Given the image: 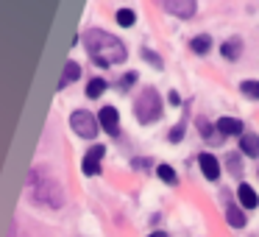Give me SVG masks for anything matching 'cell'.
<instances>
[{"instance_id": "4", "label": "cell", "mask_w": 259, "mask_h": 237, "mask_svg": "<svg viewBox=\"0 0 259 237\" xmlns=\"http://www.w3.org/2000/svg\"><path fill=\"white\" fill-rule=\"evenodd\" d=\"M70 126H73V131L78 137H84V140H92V137L98 134V120L92 117L90 112H73V117H70Z\"/></svg>"}, {"instance_id": "3", "label": "cell", "mask_w": 259, "mask_h": 237, "mask_svg": "<svg viewBox=\"0 0 259 237\" xmlns=\"http://www.w3.org/2000/svg\"><path fill=\"white\" fill-rule=\"evenodd\" d=\"M36 184H39V190H31L36 201H42V204L48 201L51 207H62V190H59L56 181L53 179H36V173H31L28 187H36Z\"/></svg>"}, {"instance_id": "12", "label": "cell", "mask_w": 259, "mask_h": 237, "mask_svg": "<svg viewBox=\"0 0 259 237\" xmlns=\"http://www.w3.org/2000/svg\"><path fill=\"white\" fill-rule=\"evenodd\" d=\"M220 51H223L226 59H237V56H240V51H242V42L240 40H229V42L220 45Z\"/></svg>"}, {"instance_id": "19", "label": "cell", "mask_w": 259, "mask_h": 237, "mask_svg": "<svg viewBox=\"0 0 259 237\" xmlns=\"http://www.w3.org/2000/svg\"><path fill=\"white\" fill-rule=\"evenodd\" d=\"M81 170H84L87 176H98V173H101V162H95V159L84 156V165H81Z\"/></svg>"}, {"instance_id": "11", "label": "cell", "mask_w": 259, "mask_h": 237, "mask_svg": "<svg viewBox=\"0 0 259 237\" xmlns=\"http://www.w3.org/2000/svg\"><path fill=\"white\" fill-rule=\"evenodd\" d=\"M226 220H229L234 229H240V226H245V215L240 212V209L234 207V204H226Z\"/></svg>"}, {"instance_id": "18", "label": "cell", "mask_w": 259, "mask_h": 237, "mask_svg": "<svg viewBox=\"0 0 259 237\" xmlns=\"http://www.w3.org/2000/svg\"><path fill=\"white\" fill-rule=\"evenodd\" d=\"M209 45H212V40H209L206 34H203V36H195V40H192V51H195V53H206Z\"/></svg>"}, {"instance_id": "6", "label": "cell", "mask_w": 259, "mask_h": 237, "mask_svg": "<svg viewBox=\"0 0 259 237\" xmlns=\"http://www.w3.org/2000/svg\"><path fill=\"white\" fill-rule=\"evenodd\" d=\"M164 9H167L170 14H176V17H192V14H195V3H192V0H167Z\"/></svg>"}, {"instance_id": "21", "label": "cell", "mask_w": 259, "mask_h": 237, "mask_svg": "<svg viewBox=\"0 0 259 237\" xmlns=\"http://www.w3.org/2000/svg\"><path fill=\"white\" fill-rule=\"evenodd\" d=\"M142 56H145V59H148V62H151V64H156V70L162 67V59H159L156 53H151V51H142Z\"/></svg>"}, {"instance_id": "2", "label": "cell", "mask_w": 259, "mask_h": 237, "mask_svg": "<svg viewBox=\"0 0 259 237\" xmlns=\"http://www.w3.org/2000/svg\"><path fill=\"white\" fill-rule=\"evenodd\" d=\"M134 112L140 123H153V120L162 117V98L156 90H142L140 98L134 101Z\"/></svg>"}, {"instance_id": "16", "label": "cell", "mask_w": 259, "mask_h": 237, "mask_svg": "<svg viewBox=\"0 0 259 237\" xmlns=\"http://www.w3.org/2000/svg\"><path fill=\"white\" fill-rule=\"evenodd\" d=\"M117 23L123 25V28H131V25L137 23V14L131 12V9H120V12H117Z\"/></svg>"}, {"instance_id": "10", "label": "cell", "mask_w": 259, "mask_h": 237, "mask_svg": "<svg viewBox=\"0 0 259 237\" xmlns=\"http://www.w3.org/2000/svg\"><path fill=\"white\" fill-rule=\"evenodd\" d=\"M237 198H240L242 209H253V207L259 204V198H256V192H253V187H248V184H240V187H237Z\"/></svg>"}, {"instance_id": "22", "label": "cell", "mask_w": 259, "mask_h": 237, "mask_svg": "<svg viewBox=\"0 0 259 237\" xmlns=\"http://www.w3.org/2000/svg\"><path fill=\"white\" fill-rule=\"evenodd\" d=\"M181 137H184V126H176V129L170 131V142H179Z\"/></svg>"}, {"instance_id": "8", "label": "cell", "mask_w": 259, "mask_h": 237, "mask_svg": "<svg viewBox=\"0 0 259 237\" xmlns=\"http://www.w3.org/2000/svg\"><path fill=\"white\" fill-rule=\"evenodd\" d=\"M218 131L223 137H242V123L237 117H220L218 120Z\"/></svg>"}, {"instance_id": "20", "label": "cell", "mask_w": 259, "mask_h": 237, "mask_svg": "<svg viewBox=\"0 0 259 237\" xmlns=\"http://www.w3.org/2000/svg\"><path fill=\"white\" fill-rule=\"evenodd\" d=\"M103 153H106V148H103V145H92L87 156H90V159H95V162H101V156H103Z\"/></svg>"}, {"instance_id": "7", "label": "cell", "mask_w": 259, "mask_h": 237, "mask_svg": "<svg viewBox=\"0 0 259 237\" xmlns=\"http://www.w3.org/2000/svg\"><path fill=\"white\" fill-rule=\"evenodd\" d=\"M198 162H201V170H203V176H206L209 181L220 179V162L212 156V153H201V156H198Z\"/></svg>"}, {"instance_id": "14", "label": "cell", "mask_w": 259, "mask_h": 237, "mask_svg": "<svg viewBox=\"0 0 259 237\" xmlns=\"http://www.w3.org/2000/svg\"><path fill=\"white\" fill-rule=\"evenodd\" d=\"M103 90H106V81H103V78H92L90 84H87V98H101Z\"/></svg>"}, {"instance_id": "15", "label": "cell", "mask_w": 259, "mask_h": 237, "mask_svg": "<svg viewBox=\"0 0 259 237\" xmlns=\"http://www.w3.org/2000/svg\"><path fill=\"white\" fill-rule=\"evenodd\" d=\"M156 173H159V179H162L164 184H176V181H179V176H176V170L170 168V165H159Z\"/></svg>"}, {"instance_id": "17", "label": "cell", "mask_w": 259, "mask_h": 237, "mask_svg": "<svg viewBox=\"0 0 259 237\" xmlns=\"http://www.w3.org/2000/svg\"><path fill=\"white\" fill-rule=\"evenodd\" d=\"M240 90L245 92L248 98H253V101H259V81H242Z\"/></svg>"}, {"instance_id": "9", "label": "cell", "mask_w": 259, "mask_h": 237, "mask_svg": "<svg viewBox=\"0 0 259 237\" xmlns=\"http://www.w3.org/2000/svg\"><path fill=\"white\" fill-rule=\"evenodd\" d=\"M240 151L245 153V156L256 159L259 156V137L256 134H242L240 137Z\"/></svg>"}, {"instance_id": "23", "label": "cell", "mask_w": 259, "mask_h": 237, "mask_svg": "<svg viewBox=\"0 0 259 237\" xmlns=\"http://www.w3.org/2000/svg\"><path fill=\"white\" fill-rule=\"evenodd\" d=\"M148 237H167L164 231H153V234H148Z\"/></svg>"}, {"instance_id": "1", "label": "cell", "mask_w": 259, "mask_h": 237, "mask_svg": "<svg viewBox=\"0 0 259 237\" xmlns=\"http://www.w3.org/2000/svg\"><path fill=\"white\" fill-rule=\"evenodd\" d=\"M84 42H87V53L95 64L101 67H112V64H120L125 62V45L117 40V36L106 34V31H87L84 34Z\"/></svg>"}, {"instance_id": "5", "label": "cell", "mask_w": 259, "mask_h": 237, "mask_svg": "<svg viewBox=\"0 0 259 237\" xmlns=\"http://www.w3.org/2000/svg\"><path fill=\"white\" fill-rule=\"evenodd\" d=\"M98 126H103L109 134H120V112L114 106H103L98 114Z\"/></svg>"}, {"instance_id": "13", "label": "cell", "mask_w": 259, "mask_h": 237, "mask_svg": "<svg viewBox=\"0 0 259 237\" xmlns=\"http://www.w3.org/2000/svg\"><path fill=\"white\" fill-rule=\"evenodd\" d=\"M78 75H81V67H78V64H75V62H67V64H64V75H62V90H64V87H67V81H75V78H78Z\"/></svg>"}]
</instances>
